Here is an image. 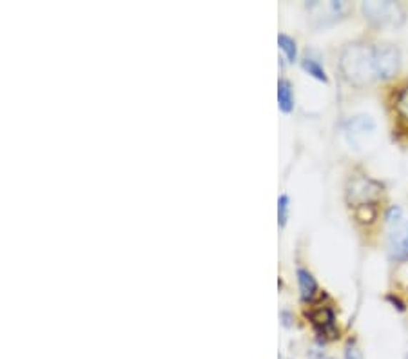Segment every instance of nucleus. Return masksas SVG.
<instances>
[{"label":"nucleus","mask_w":408,"mask_h":359,"mask_svg":"<svg viewBox=\"0 0 408 359\" xmlns=\"http://www.w3.org/2000/svg\"><path fill=\"white\" fill-rule=\"evenodd\" d=\"M339 73L354 87H367L377 80L374 69V46L362 42H349L343 46L338 60Z\"/></svg>","instance_id":"nucleus-1"},{"label":"nucleus","mask_w":408,"mask_h":359,"mask_svg":"<svg viewBox=\"0 0 408 359\" xmlns=\"http://www.w3.org/2000/svg\"><path fill=\"white\" fill-rule=\"evenodd\" d=\"M362 13L372 28H401L407 20V11L394 0H369L362 4Z\"/></svg>","instance_id":"nucleus-2"},{"label":"nucleus","mask_w":408,"mask_h":359,"mask_svg":"<svg viewBox=\"0 0 408 359\" xmlns=\"http://www.w3.org/2000/svg\"><path fill=\"white\" fill-rule=\"evenodd\" d=\"M381 194H383V186L370 176H365V174H356L347 183L345 198L352 211L377 206Z\"/></svg>","instance_id":"nucleus-3"},{"label":"nucleus","mask_w":408,"mask_h":359,"mask_svg":"<svg viewBox=\"0 0 408 359\" xmlns=\"http://www.w3.org/2000/svg\"><path fill=\"white\" fill-rule=\"evenodd\" d=\"M307 13H309L310 26L316 29L329 28L345 19L350 11V4L347 2H338V0H330V2H319V0H312L305 4Z\"/></svg>","instance_id":"nucleus-4"},{"label":"nucleus","mask_w":408,"mask_h":359,"mask_svg":"<svg viewBox=\"0 0 408 359\" xmlns=\"http://www.w3.org/2000/svg\"><path fill=\"white\" fill-rule=\"evenodd\" d=\"M374 69L377 80H392L401 69V51L396 44L381 42L374 46Z\"/></svg>","instance_id":"nucleus-5"},{"label":"nucleus","mask_w":408,"mask_h":359,"mask_svg":"<svg viewBox=\"0 0 408 359\" xmlns=\"http://www.w3.org/2000/svg\"><path fill=\"white\" fill-rule=\"evenodd\" d=\"M307 318H309L312 327H314L319 340H323V343L339 338V330L336 327V314H334V310L330 307L319 305V307L307 312Z\"/></svg>","instance_id":"nucleus-6"},{"label":"nucleus","mask_w":408,"mask_h":359,"mask_svg":"<svg viewBox=\"0 0 408 359\" xmlns=\"http://www.w3.org/2000/svg\"><path fill=\"white\" fill-rule=\"evenodd\" d=\"M387 249H389L390 260L408 261V220L390 231Z\"/></svg>","instance_id":"nucleus-7"},{"label":"nucleus","mask_w":408,"mask_h":359,"mask_svg":"<svg viewBox=\"0 0 408 359\" xmlns=\"http://www.w3.org/2000/svg\"><path fill=\"white\" fill-rule=\"evenodd\" d=\"M374 131H376V122L367 115L352 116V118L345 123V133L347 136H349V142L352 143L356 149H359L362 140L367 138L369 134H372Z\"/></svg>","instance_id":"nucleus-8"},{"label":"nucleus","mask_w":408,"mask_h":359,"mask_svg":"<svg viewBox=\"0 0 408 359\" xmlns=\"http://www.w3.org/2000/svg\"><path fill=\"white\" fill-rule=\"evenodd\" d=\"M394 113L399 120V126L408 131V80L394 91Z\"/></svg>","instance_id":"nucleus-9"},{"label":"nucleus","mask_w":408,"mask_h":359,"mask_svg":"<svg viewBox=\"0 0 408 359\" xmlns=\"http://www.w3.org/2000/svg\"><path fill=\"white\" fill-rule=\"evenodd\" d=\"M296 276H298V285H299V294H302L303 301H312L319 293L318 281L312 274L307 270V268L299 267L296 270Z\"/></svg>","instance_id":"nucleus-10"},{"label":"nucleus","mask_w":408,"mask_h":359,"mask_svg":"<svg viewBox=\"0 0 408 359\" xmlns=\"http://www.w3.org/2000/svg\"><path fill=\"white\" fill-rule=\"evenodd\" d=\"M278 106L283 113H292L294 109V91L289 80L282 79L278 82Z\"/></svg>","instance_id":"nucleus-11"},{"label":"nucleus","mask_w":408,"mask_h":359,"mask_svg":"<svg viewBox=\"0 0 408 359\" xmlns=\"http://www.w3.org/2000/svg\"><path fill=\"white\" fill-rule=\"evenodd\" d=\"M302 67L307 73H309L310 76H312V79L319 80V82H323V84H329L327 71L323 69V66L316 59H312V56H305V59L302 60Z\"/></svg>","instance_id":"nucleus-12"},{"label":"nucleus","mask_w":408,"mask_h":359,"mask_svg":"<svg viewBox=\"0 0 408 359\" xmlns=\"http://www.w3.org/2000/svg\"><path fill=\"white\" fill-rule=\"evenodd\" d=\"M278 46L289 62H296V60H298V46H296L294 39L282 33V35H278Z\"/></svg>","instance_id":"nucleus-13"},{"label":"nucleus","mask_w":408,"mask_h":359,"mask_svg":"<svg viewBox=\"0 0 408 359\" xmlns=\"http://www.w3.org/2000/svg\"><path fill=\"white\" fill-rule=\"evenodd\" d=\"M289 209H291V200L287 194H282L278 198V223L279 227L287 226V220H289Z\"/></svg>","instance_id":"nucleus-14"},{"label":"nucleus","mask_w":408,"mask_h":359,"mask_svg":"<svg viewBox=\"0 0 408 359\" xmlns=\"http://www.w3.org/2000/svg\"><path fill=\"white\" fill-rule=\"evenodd\" d=\"M401 220H403V209H401L399 206H390L385 213L387 223H389V226H392V227H397L399 223H403Z\"/></svg>","instance_id":"nucleus-15"},{"label":"nucleus","mask_w":408,"mask_h":359,"mask_svg":"<svg viewBox=\"0 0 408 359\" xmlns=\"http://www.w3.org/2000/svg\"><path fill=\"white\" fill-rule=\"evenodd\" d=\"M385 300L389 301V303L392 305V307L396 308L397 312H401V314H403V312H407V303H404V301L401 300V298L397 296V294H394V293L387 294V298H385Z\"/></svg>","instance_id":"nucleus-16"},{"label":"nucleus","mask_w":408,"mask_h":359,"mask_svg":"<svg viewBox=\"0 0 408 359\" xmlns=\"http://www.w3.org/2000/svg\"><path fill=\"white\" fill-rule=\"evenodd\" d=\"M345 359H363L362 352L354 343H349L345 348Z\"/></svg>","instance_id":"nucleus-17"},{"label":"nucleus","mask_w":408,"mask_h":359,"mask_svg":"<svg viewBox=\"0 0 408 359\" xmlns=\"http://www.w3.org/2000/svg\"><path fill=\"white\" fill-rule=\"evenodd\" d=\"M282 320L285 327H291V314L289 312H282Z\"/></svg>","instance_id":"nucleus-18"},{"label":"nucleus","mask_w":408,"mask_h":359,"mask_svg":"<svg viewBox=\"0 0 408 359\" xmlns=\"http://www.w3.org/2000/svg\"><path fill=\"white\" fill-rule=\"evenodd\" d=\"M404 359H408V352H407V355H404Z\"/></svg>","instance_id":"nucleus-19"}]
</instances>
